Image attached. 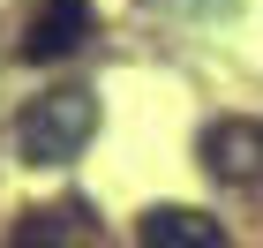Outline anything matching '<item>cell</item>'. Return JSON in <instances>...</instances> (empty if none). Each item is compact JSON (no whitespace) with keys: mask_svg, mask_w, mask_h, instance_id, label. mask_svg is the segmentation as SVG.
I'll list each match as a JSON object with an SVG mask.
<instances>
[{"mask_svg":"<svg viewBox=\"0 0 263 248\" xmlns=\"http://www.w3.org/2000/svg\"><path fill=\"white\" fill-rule=\"evenodd\" d=\"M98 136V98L90 90H45V98H30L23 105V121H15V150H23V165H68V158H83V143Z\"/></svg>","mask_w":263,"mask_h":248,"instance_id":"6da1fadb","label":"cell"},{"mask_svg":"<svg viewBox=\"0 0 263 248\" xmlns=\"http://www.w3.org/2000/svg\"><path fill=\"white\" fill-rule=\"evenodd\" d=\"M203 173L226 188H256L263 181V121H248V113H226V121L203 128V143H196Z\"/></svg>","mask_w":263,"mask_h":248,"instance_id":"7a4b0ae2","label":"cell"},{"mask_svg":"<svg viewBox=\"0 0 263 248\" xmlns=\"http://www.w3.org/2000/svg\"><path fill=\"white\" fill-rule=\"evenodd\" d=\"M83 38H90V0H38L23 23V61H68Z\"/></svg>","mask_w":263,"mask_h":248,"instance_id":"3957f363","label":"cell"},{"mask_svg":"<svg viewBox=\"0 0 263 248\" xmlns=\"http://www.w3.org/2000/svg\"><path fill=\"white\" fill-rule=\"evenodd\" d=\"M8 248H113V241L90 218V203H38V211H23Z\"/></svg>","mask_w":263,"mask_h":248,"instance_id":"277c9868","label":"cell"},{"mask_svg":"<svg viewBox=\"0 0 263 248\" xmlns=\"http://www.w3.org/2000/svg\"><path fill=\"white\" fill-rule=\"evenodd\" d=\"M143 248H233L226 226L196 203H151L143 211Z\"/></svg>","mask_w":263,"mask_h":248,"instance_id":"5b68a950","label":"cell"}]
</instances>
